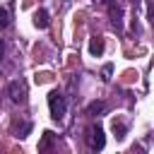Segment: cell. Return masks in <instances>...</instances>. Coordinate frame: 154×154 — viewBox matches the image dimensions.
Instances as JSON below:
<instances>
[{
    "label": "cell",
    "mask_w": 154,
    "mask_h": 154,
    "mask_svg": "<svg viewBox=\"0 0 154 154\" xmlns=\"http://www.w3.org/2000/svg\"><path fill=\"white\" fill-rule=\"evenodd\" d=\"M84 140H87V149H89L91 154L101 152V149H103V144H106L103 128H101V125H91V128H87V135H84Z\"/></svg>",
    "instance_id": "6da1fadb"
},
{
    "label": "cell",
    "mask_w": 154,
    "mask_h": 154,
    "mask_svg": "<svg viewBox=\"0 0 154 154\" xmlns=\"http://www.w3.org/2000/svg\"><path fill=\"white\" fill-rule=\"evenodd\" d=\"M48 108H51V116H53L55 120H60V118L65 116V111H67L65 96H63L60 91H51V94H48Z\"/></svg>",
    "instance_id": "7a4b0ae2"
},
{
    "label": "cell",
    "mask_w": 154,
    "mask_h": 154,
    "mask_svg": "<svg viewBox=\"0 0 154 154\" xmlns=\"http://www.w3.org/2000/svg\"><path fill=\"white\" fill-rule=\"evenodd\" d=\"M7 94H10V99H12L14 103H24V101H26V87H24L22 82H10Z\"/></svg>",
    "instance_id": "3957f363"
},
{
    "label": "cell",
    "mask_w": 154,
    "mask_h": 154,
    "mask_svg": "<svg viewBox=\"0 0 154 154\" xmlns=\"http://www.w3.org/2000/svg\"><path fill=\"white\" fill-rule=\"evenodd\" d=\"M89 53H91V55H101V53H103V38H101V36H91V41H89Z\"/></svg>",
    "instance_id": "277c9868"
},
{
    "label": "cell",
    "mask_w": 154,
    "mask_h": 154,
    "mask_svg": "<svg viewBox=\"0 0 154 154\" xmlns=\"http://www.w3.org/2000/svg\"><path fill=\"white\" fill-rule=\"evenodd\" d=\"M14 132H17L19 137H26V135L31 132V123H29V120H14Z\"/></svg>",
    "instance_id": "5b68a950"
},
{
    "label": "cell",
    "mask_w": 154,
    "mask_h": 154,
    "mask_svg": "<svg viewBox=\"0 0 154 154\" xmlns=\"http://www.w3.org/2000/svg\"><path fill=\"white\" fill-rule=\"evenodd\" d=\"M34 24H36L38 29H46V26H48V12H46V10H38V12L34 14Z\"/></svg>",
    "instance_id": "8992f818"
},
{
    "label": "cell",
    "mask_w": 154,
    "mask_h": 154,
    "mask_svg": "<svg viewBox=\"0 0 154 154\" xmlns=\"http://www.w3.org/2000/svg\"><path fill=\"white\" fill-rule=\"evenodd\" d=\"M106 111V103L103 101H91L89 106H87V116H99V113H103Z\"/></svg>",
    "instance_id": "52a82bcc"
},
{
    "label": "cell",
    "mask_w": 154,
    "mask_h": 154,
    "mask_svg": "<svg viewBox=\"0 0 154 154\" xmlns=\"http://www.w3.org/2000/svg\"><path fill=\"white\" fill-rule=\"evenodd\" d=\"M113 132H116V137H118V140H120V137H125V132H128L125 123H120V120H113Z\"/></svg>",
    "instance_id": "ba28073f"
},
{
    "label": "cell",
    "mask_w": 154,
    "mask_h": 154,
    "mask_svg": "<svg viewBox=\"0 0 154 154\" xmlns=\"http://www.w3.org/2000/svg\"><path fill=\"white\" fill-rule=\"evenodd\" d=\"M7 24H10V12H7L5 7H0V31L7 29Z\"/></svg>",
    "instance_id": "9c48e42d"
},
{
    "label": "cell",
    "mask_w": 154,
    "mask_h": 154,
    "mask_svg": "<svg viewBox=\"0 0 154 154\" xmlns=\"http://www.w3.org/2000/svg\"><path fill=\"white\" fill-rule=\"evenodd\" d=\"M103 79H111V65L103 67Z\"/></svg>",
    "instance_id": "30bf717a"
},
{
    "label": "cell",
    "mask_w": 154,
    "mask_h": 154,
    "mask_svg": "<svg viewBox=\"0 0 154 154\" xmlns=\"http://www.w3.org/2000/svg\"><path fill=\"white\" fill-rule=\"evenodd\" d=\"M2 55H5V41L0 38V60H2Z\"/></svg>",
    "instance_id": "8fae6325"
}]
</instances>
